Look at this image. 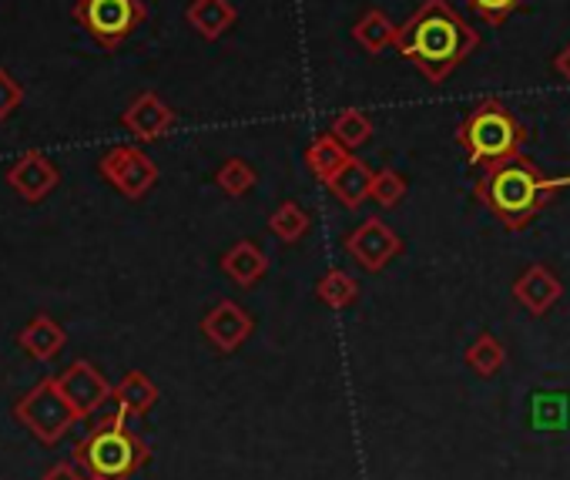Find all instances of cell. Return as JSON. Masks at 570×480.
I'll list each match as a JSON object with an SVG mask.
<instances>
[{"instance_id":"cell-1","label":"cell","mask_w":570,"mask_h":480,"mask_svg":"<svg viewBox=\"0 0 570 480\" xmlns=\"http://www.w3.org/2000/svg\"><path fill=\"white\" fill-rule=\"evenodd\" d=\"M393 48L430 85H443L480 48V35L450 8V0H423L413 18L400 25Z\"/></svg>"},{"instance_id":"cell-2","label":"cell","mask_w":570,"mask_h":480,"mask_svg":"<svg viewBox=\"0 0 570 480\" xmlns=\"http://www.w3.org/2000/svg\"><path fill=\"white\" fill-rule=\"evenodd\" d=\"M570 188V175H547L530 158L513 155L480 172L473 185V198L510 232L527 228L540 212Z\"/></svg>"},{"instance_id":"cell-3","label":"cell","mask_w":570,"mask_h":480,"mask_svg":"<svg viewBox=\"0 0 570 480\" xmlns=\"http://www.w3.org/2000/svg\"><path fill=\"white\" fill-rule=\"evenodd\" d=\"M456 141L470 158V168L483 172L503 158L523 155L530 135L523 128V121L497 98L480 101L456 128Z\"/></svg>"},{"instance_id":"cell-4","label":"cell","mask_w":570,"mask_h":480,"mask_svg":"<svg viewBox=\"0 0 570 480\" xmlns=\"http://www.w3.org/2000/svg\"><path fill=\"white\" fill-rule=\"evenodd\" d=\"M128 410L115 403L111 413L98 417V427L78 443V463L88 470V477L101 480H128L148 457L145 443L128 430Z\"/></svg>"},{"instance_id":"cell-5","label":"cell","mask_w":570,"mask_h":480,"mask_svg":"<svg viewBox=\"0 0 570 480\" xmlns=\"http://www.w3.org/2000/svg\"><path fill=\"white\" fill-rule=\"evenodd\" d=\"M75 18L98 48L118 51L145 25L148 8L141 0H78Z\"/></svg>"},{"instance_id":"cell-6","label":"cell","mask_w":570,"mask_h":480,"mask_svg":"<svg viewBox=\"0 0 570 480\" xmlns=\"http://www.w3.org/2000/svg\"><path fill=\"white\" fill-rule=\"evenodd\" d=\"M14 417L41 440V443H58L81 417L78 410L65 400V393L58 390L55 376L41 380L18 406H14Z\"/></svg>"},{"instance_id":"cell-7","label":"cell","mask_w":570,"mask_h":480,"mask_svg":"<svg viewBox=\"0 0 570 480\" xmlns=\"http://www.w3.org/2000/svg\"><path fill=\"white\" fill-rule=\"evenodd\" d=\"M98 172L125 195V198H145L158 182V165L138 148V145H115L98 158Z\"/></svg>"},{"instance_id":"cell-8","label":"cell","mask_w":570,"mask_h":480,"mask_svg":"<svg viewBox=\"0 0 570 480\" xmlns=\"http://www.w3.org/2000/svg\"><path fill=\"white\" fill-rule=\"evenodd\" d=\"M346 253L356 259L360 270L380 273V270H386V266L403 253V238H400L380 215H373V218H366V222L346 238Z\"/></svg>"},{"instance_id":"cell-9","label":"cell","mask_w":570,"mask_h":480,"mask_svg":"<svg viewBox=\"0 0 570 480\" xmlns=\"http://www.w3.org/2000/svg\"><path fill=\"white\" fill-rule=\"evenodd\" d=\"M55 383H58V390L65 393V400L78 410L81 420L91 417V413H98L105 403L115 400V386H111L88 360H78V363H71L68 370H61V373L55 376Z\"/></svg>"},{"instance_id":"cell-10","label":"cell","mask_w":570,"mask_h":480,"mask_svg":"<svg viewBox=\"0 0 570 480\" xmlns=\"http://www.w3.org/2000/svg\"><path fill=\"white\" fill-rule=\"evenodd\" d=\"M58 182H61L58 165H55L45 151H38V148H28V151L18 155V161L8 168V185H11L21 198H28V202H45V198L58 188Z\"/></svg>"},{"instance_id":"cell-11","label":"cell","mask_w":570,"mask_h":480,"mask_svg":"<svg viewBox=\"0 0 570 480\" xmlns=\"http://www.w3.org/2000/svg\"><path fill=\"white\" fill-rule=\"evenodd\" d=\"M252 316L238 306V303H232V300H222V303H215L208 313H205V320H202V336L218 350V353H235L248 336H252Z\"/></svg>"},{"instance_id":"cell-12","label":"cell","mask_w":570,"mask_h":480,"mask_svg":"<svg viewBox=\"0 0 570 480\" xmlns=\"http://www.w3.org/2000/svg\"><path fill=\"white\" fill-rule=\"evenodd\" d=\"M121 125L138 138V141H158L175 128V111L171 105L155 95V91H141L121 115Z\"/></svg>"},{"instance_id":"cell-13","label":"cell","mask_w":570,"mask_h":480,"mask_svg":"<svg viewBox=\"0 0 570 480\" xmlns=\"http://www.w3.org/2000/svg\"><path fill=\"white\" fill-rule=\"evenodd\" d=\"M560 293H563V286H560V280L550 273V266H530V270H523V276L513 283V300H517L527 313H533V316L550 313V310L557 306Z\"/></svg>"},{"instance_id":"cell-14","label":"cell","mask_w":570,"mask_h":480,"mask_svg":"<svg viewBox=\"0 0 570 480\" xmlns=\"http://www.w3.org/2000/svg\"><path fill=\"white\" fill-rule=\"evenodd\" d=\"M222 273L242 286V290H252L255 283L265 280L268 273V256L252 243V238H242V243H235L225 256H222Z\"/></svg>"},{"instance_id":"cell-15","label":"cell","mask_w":570,"mask_h":480,"mask_svg":"<svg viewBox=\"0 0 570 480\" xmlns=\"http://www.w3.org/2000/svg\"><path fill=\"white\" fill-rule=\"evenodd\" d=\"M185 21L205 41H218L222 35L232 31V25L238 21V11H235L232 0H191L188 11H185Z\"/></svg>"},{"instance_id":"cell-16","label":"cell","mask_w":570,"mask_h":480,"mask_svg":"<svg viewBox=\"0 0 570 480\" xmlns=\"http://www.w3.org/2000/svg\"><path fill=\"white\" fill-rule=\"evenodd\" d=\"M373 168L363 161V158H350L333 178H330V188H333V195L346 205V208H360L370 195H373Z\"/></svg>"},{"instance_id":"cell-17","label":"cell","mask_w":570,"mask_h":480,"mask_svg":"<svg viewBox=\"0 0 570 480\" xmlns=\"http://www.w3.org/2000/svg\"><path fill=\"white\" fill-rule=\"evenodd\" d=\"M18 343H21V350H28L31 360L48 363V360H55V356L65 350L68 333H65L61 323H55L51 316H35V320L21 330Z\"/></svg>"},{"instance_id":"cell-18","label":"cell","mask_w":570,"mask_h":480,"mask_svg":"<svg viewBox=\"0 0 570 480\" xmlns=\"http://www.w3.org/2000/svg\"><path fill=\"white\" fill-rule=\"evenodd\" d=\"M350 158H353V151H350L333 131L316 135V138L309 141V148H306V168H309L313 178L323 182V185H330V178H333Z\"/></svg>"},{"instance_id":"cell-19","label":"cell","mask_w":570,"mask_h":480,"mask_svg":"<svg viewBox=\"0 0 570 480\" xmlns=\"http://www.w3.org/2000/svg\"><path fill=\"white\" fill-rule=\"evenodd\" d=\"M396 31H400V25H393V18H390L386 11L370 8V11L356 21V28H353V41H356L366 55L380 58L386 48L396 45Z\"/></svg>"},{"instance_id":"cell-20","label":"cell","mask_w":570,"mask_h":480,"mask_svg":"<svg viewBox=\"0 0 570 480\" xmlns=\"http://www.w3.org/2000/svg\"><path fill=\"white\" fill-rule=\"evenodd\" d=\"M115 403L121 410H128L131 417H141L148 413L155 403H158V386L151 383V376H145L141 370H131L125 373V380L115 386Z\"/></svg>"},{"instance_id":"cell-21","label":"cell","mask_w":570,"mask_h":480,"mask_svg":"<svg viewBox=\"0 0 570 480\" xmlns=\"http://www.w3.org/2000/svg\"><path fill=\"white\" fill-rule=\"evenodd\" d=\"M309 228H313V218H309V212L299 202H282L268 215V232L278 238L282 246H296L299 238H306Z\"/></svg>"},{"instance_id":"cell-22","label":"cell","mask_w":570,"mask_h":480,"mask_svg":"<svg viewBox=\"0 0 570 480\" xmlns=\"http://www.w3.org/2000/svg\"><path fill=\"white\" fill-rule=\"evenodd\" d=\"M316 296L330 310H350L360 300V283L346 270H333L316 283Z\"/></svg>"},{"instance_id":"cell-23","label":"cell","mask_w":570,"mask_h":480,"mask_svg":"<svg viewBox=\"0 0 570 480\" xmlns=\"http://www.w3.org/2000/svg\"><path fill=\"white\" fill-rule=\"evenodd\" d=\"M507 363V350L493 333H480L466 350V366L480 376H497Z\"/></svg>"},{"instance_id":"cell-24","label":"cell","mask_w":570,"mask_h":480,"mask_svg":"<svg viewBox=\"0 0 570 480\" xmlns=\"http://www.w3.org/2000/svg\"><path fill=\"white\" fill-rule=\"evenodd\" d=\"M330 131H333V135L350 148V151H356V148H363V145H370V141H373V121H370V115H363L360 108H346V111H340V115L333 118Z\"/></svg>"},{"instance_id":"cell-25","label":"cell","mask_w":570,"mask_h":480,"mask_svg":"<svg viewBox=\"0 0 570 480\" xmlns=\"http://www.w3.org/2000/svg\"><path fill=\"white\" fill-rule=\"evenodd\" d=\"M215 185H218L225 195L242 198V195H248V192L258 185V172H255L245 158H225L222 168L215 172Z\"/></svg>"},{"instance_id":"cell-26","label":"cell","mask_w":570,"mask_h":480,"mask_svg":"<svg viewBox=\"0 0 570 480\" xmlns=\"http://www.w3.org/2000/svg\"><path fill=\"white\" fill-rule=\"evenodd\" d=\"M380 208H396L406 198V178L396 168H380L373 175V195H370Z\"/></svg>"},{"instance_id":"cell-27","label":"cell","mask_w":570,"mask_h":480,"mask_svg":"<svg viewBox=\"0 0 570 480\" xmlns=\"http://www.w3.org/2000/svg\"><path fill=\"white\" fill-rule=\"evenodd\" d=\"M463 4L483 21V25H490V28H500L510 14H517V11H523L530 0H463Z\"/></svg>"},{"instance_id":"cell-28","label":"cell","mask_w":570,"mask_h":480,"mask_svg":"<svg viewBox=\"0 0 570 480\" xmlns=\"http://www.w3.org/2000/svg\"><path fill=\"white\" fill-rule=\"evenodd\" d=\"M21 105H24V88H21V81H18L8 68H0V121H8Z\"/></svg>"},{"instance_id":"cell-29","label":"cell","mask_w":570,"mask_h":480,"mask_svg":"<svg viewBox=\"0 0 570 480\" xmlns=\"http://www.w3.org/2000/svg\"><path fill=\"white\" fill-rule=\"evenodd\" d=\"M45 480H85V477H81L78 463H55V467L45 473Z\"/></svg>"},{"instance_id":"cell-30","label":"cell","mask_w":570,"mask_h":480,"mask_svg":"<svg viewBox=\"0 0 570 480\" xmlns=\"http://www.w3.org/2000/svg\"><path fill=\"white\" fill-rule=\"evenodd\" d=\"M553 75L563 78V81H570V45L553 55Z\"/></svg>"},{"instance_id":"cell-31","label":"cell","mask_w":570,"mask_h":480,"mask_svg":"<svg viewBox=\"0 0 570 480\" xmlns=\"http://www.w3.org/2000/svg\"><path fill=\"white\" fill-rule=\"evenodd\" d=\"M85 480H101V477H85Z\"/></svg>"}]
</instances>
